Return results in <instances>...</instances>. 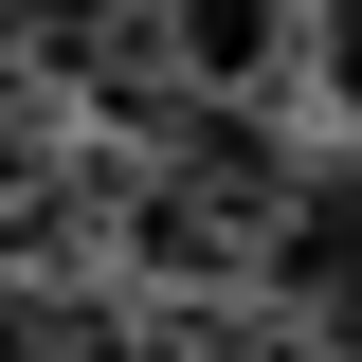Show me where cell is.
I'll return each mask as SVG.
<instances>
[{"instance_id":"6da1fadb","label":"cell","mask_w":362,"mask_h":362,"mask_svg":"<svg viewBox=\"0 0 362 362\" xmlns=\"http://www.w3.org/2000/svg\"><path fill=\"white\" fill-rule=\"evenodd\" d=\"M254 272L326 326V344H362V145H344V163H308V181L254 218Z\"/></svg>"},{"instance_id":"7a4b0ae2","label":"cell","mask_w":362,"mask_h":362,"mask_svg":"<svg viewBox=\"0 0 362 362\" xmlns=\"http://www.w3.org/2000/svg\"><path fill=\"white\" fill-rule=\"evenodd\" d=\"M109 0H0V37H90Z\"/></svg>"},{"instance_id":"3957f363","label":"cell","mask_w":362,"mask_h":362,"mask_svg":"<svg viewBox=\"0 0 362 362\" xmlns=\"http://www.w3.org/2000/svg\"><path fill=\"white\" fill-rule=\"evenodd\" d=\"M326 90L362 109V0H326Z\"/></svg>"}]
</instances>
